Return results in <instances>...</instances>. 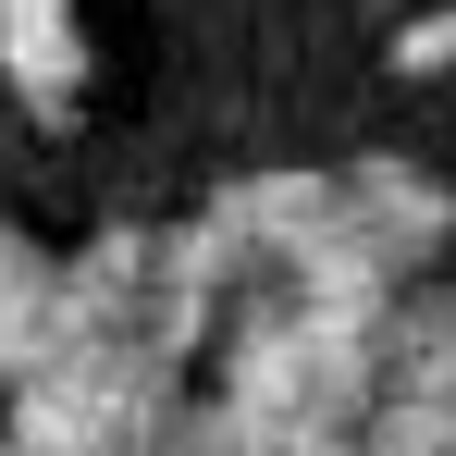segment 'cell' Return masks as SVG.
I'll list each match as a JSON object with an SVG mask.
<instances>
[{"label":"cell","mask_w":456,"mask_h":456,"mask_svg":"<svg viewBox=\"0 0 456 456\" xmlns=\"http://www.w3.org/2000/svg\"><path fill=\"white\" fill-rule=\"evenodd\" d=\"M0 86H12L37 124H75V111H86L99 37H86L75 0H0Z\"/></svg>","instance_id":"1"},{"label":"cell","mask_w":456,"mask_h":456,"mask_svg":"<svg viewBox=\"0 0 456 456\" xmlns=\"http://www.w3.org/2000/svg\"><path fill=\"white\" fill-rule=\"evenodd\" d=\"M382 62H395V75H444V62H456V25H444V12L395 25V50H382Z\"/></svg>","instance_id":"2"}]
</instances>
